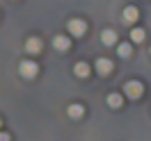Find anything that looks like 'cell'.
Returning <instances> with one entry per match:
<instances>
[{
    "instance_id": "cell-1",
    "label": "cell",
    "mask_w": 151,
    "mask_h": 141,
    "mask_svg": "<svg viewBox=\"0 0 151 141\" xmlns=\"http://www.w3.org/2000/svg\"><path fill=\"white\" fill-rule=\"evenodd\" d=\"M124 94L128 96V98H133V100H137V98L144 94V86H142V82L133 80V82H128V84L124 86Z\"/></svg>"
},
{
    "instance_id": "cell-2",
    "label": "cell",
    "mask_w": 151,
    "mask_h": 141,
    "mask_svg": "<svg viewBox=\"0 0 151 141\" xmlns=\"http://www.w3.org/2000/svg\"><path fill=\"white\" fill-rule=\"evenodd\" d=\"M69 32H71L73 37H83V34L87 32V23L80 21V18H71L69 21Z\"/></svg>"
},
{
    "instance_id": "cell-3",
    "label": "cell",
    "mask_w": 151,
    "mask_h": 141,
    "mask_svg": "<svg viewBox=\"0 0 151 141\" xmlns=\"http://www.w3.org/2000/svg\"><path fill=\"white\" fill-rule=\"evenodd\" d=\"M37 64H35V62H21V66H19V73L23 77H28V80H32V77L37 75Z\"/></svg>"
},
{
    "instance_id": "cell-4",
    "label": "cell",
    "mask_w": 151,
    "mask_h": 141,
    "mask_svg": "<svg viewBox=\"0 0 151 141\" xmlns=\"http://www.w3.org/2000/svg\"><path fill=\"white\" fill-rule=\"evenodd\" d=\"M96 71H99L101 75H110V73H112V62L105 59V57H101V59L96 62Z\"/></svg>"
},
{
    "instance_id": "cell-5",
    "label": "cell",
    "mask_w": 151,
    "mask_h": 141,
    "mask_svg": "<svg viewBox=\"0 0 151 141\" xmlns=\"http://www.w3.org/2000/svg\"><path fill=\"white\" fill-rule=\"evenodd\" d=\"M122 21L124 23H128V25H133L135 21H137V7H126L122 14Z\"/></svg>"
},
{
    "instance_id": "cell-6",
    "label": "cell",
    "mask_w": 151,
    "mask_h": 141,
    "mask_svg": "<svg viewBox=\"0 0 151 141\" xmlns=\"http://www.w3.org/2000/svg\"><path fill=\"white\" fill-rule=\"evenodd\" d=\"M53 46H55L57 50H69L71 41H69V37H64V34H57V37L53 39Z\"/></svg>"
},
{
    "instance_id": "cell-7",
    "label": "cell",
    "mask_w": 151,
    "mask_h": 141,
    "mask_svg": "<svg viewBox=\"0 0 151 141\" xmlns=\"http://www.w3.org/2000/svg\"><path fill=\"white\" fill-rule=\"evenodd\" d=\"M25 48H28V52H32V55H37L39 50H41V39H37V37L28 39V41H25Z\"/></svg>"
},
{
    "instance_id": "cell-8",
    "label": "cell",
    "mask_w": 151,
    "mask_h": 141,
    "mask_svg": "<svg viewBox=\"0 0 151 141\" xmlns=\"http://www.w3.org/2000/svg\"><path fill=\"white\" fill-rule=\"evenodd\" d=\"M66 114H69L71 118H80V116L85 114V107H83V105H78V103H73V105H69Z\"/></svg>"
},
{
    "instance_id": "cell-9",
    "label": "cell",
    "mask_w": 151,
    "mask_h": 141,
    "mask_svg": "<svg viewBox=\"0 0 151 141\" xmlns=\"http://www.w3.org/2000/svg\"><path fill=\"white\" fill-rule=\"evenodd\" d=\"M101 41H103L105 46H112V43H117V34H114L112 30H103L101 32Z\"/></svg>"
},
{
    "instance_id": "cell-10",
    "label": "cell",
    "mask_w": 151,
    "mask_h": 141,
    "mask_svg": "<svg viewBox=\"0 0 151 141\" xmlns=\"http://www.w3.org/2000/svg\"><path fill=\"white\" fill-rule=\"evenodd\" d=\"M73 73H76L78 77H87V75H89V64L78 62V64H76V68H73Z\"/></svg>"
},
{
    "instance_id": "cell-11",
    "label": "cell",
    "mask_w": 151,
    "mask_h": 141,
    "mask_svg": "<svg viewBox=\"0 0 151 141\" xmlns=\"http://www.w3.org/2000/svg\"><path fill=\"white\" fill-rule=\"evenodd\" d=\"M122 103H124V98L119 94H110L108 96V105L112 107V109H117V107H122Z\"/></svg>"
},
{
    "instance_id": "cell-12",
    "label": "cell",
    "mask_w": 151,
    "mask_h": 141,
    "mask_svg": "<svg viewBox=\"0 0 151 141\" xmlns=\"http://www.w3.org/2000/svg\"><path fill=\"white\" fill-rule=\"evenodd\" d=\"M144 37H147V34H144V30H142V28H133L131 39L135 41V43H142V41H144Z\"/></svg>"
},
{
    "instance_id": "cell-13",
    "label": "cell",
    "mask_w": 151,
    "mask_h": 141,
    "mask_svg": "<svg viewBox=\"0 0 151 141\" xmlns=\"http://www.w3.org/2000/svg\"><path fill=\"white\" fill-rule=\"evenodd\" d=\"M131 43H119V46H117V52H119V57H124V59H126V57H131Z\"/></svg>"
},
{
    "instance_id": "cell-14",
    "label": "cell",
    "mask_w": 151,
    "mask_h": 141,
    "mask_svg": "<svg viewBox=\"0 0 151 141\" xmlns=\"http://www.w3.org/2000/svg\"><path fill=\"white\" fill-rule=\"evenodd\" d=\"M0 141H9V134L7 132H0Z\"/></svg>"
}]
</instances>
